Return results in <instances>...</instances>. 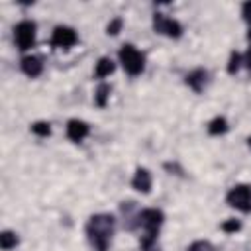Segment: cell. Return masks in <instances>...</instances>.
<instances>
[{
	"instance_id": "16",
	"label": "cell",
	"mask_w": 251,
	"mask_h": 251,
	"mask_svg": "<svg viewBox=\"0 0 251 251\" xmlns=\"http://www.w3.org/2000/svg\"><path fill=\"white\" fill-rule=\"evenodd\" d=\"M31 131H33L35 135H39V137H49V135H51V124H49V122H43V120L33 122V124H31Z\"/></svg>"
},
{
	"instance_id": "6",
	"label": "cell",
	"mask_w": 251,
	"mask_h": 251,
	"mask_svg": "<svg viewBox=\"0 0 251 251\" xmlns=\"http://www.w3.org/2000/svg\"><path fill=\"white\" fill-rule=\"evenodd\" d=\"M153 29H155L157 33L167 35V37H173V39H176V37L182 35V25H180L176 20H173V18L161 14V12H157V14L153 16Z\"/></svg>"
},
{
	"instance_id": "17",
	"label": "cell",
	"mask_w": 251,
	"mask_h": 251,
	"mask_svg": "<svg viewBox=\"0 0 251 251\" xmlns=\"http://www.w3.org/2000/svg\"><path fill=\"white\" fill-rule=\"evenodd\" d=\"M241 63H243V57H241L237 51H233V53L229 55V61H227V73H229V75H235V73L239 71Z\"/></svg>"
},
{
	"instance_id": "14",
	"label": "cell",
	"mask_w": 251,
	"mask_h": 251,
	"mask_svg": "<svg viewBox=\"0 0 251 251\" xmlns=\"http://www.w3.org/2000/svg\"><path fill=\"white\" fill-rule=\"evenodd\" d=\"M227 131V120L224 116H216L210 124H208V133L210 135H224Z\"/></svg>"
},
{
	"instance_id": "4",
	"label": "cell",
	"mask_w": 251,
	"mask_h": 251,
	"mask_svg": "<svg viewBox=\"0 0 251 251\" xmlns=\"http://www.w3.org/2000/svg\"><path fill=\"white\" fill-rule=\"evenodd\" d=\"M35 22L31 20H22L20 24H16L14 27V41L18 45L20 51H27L35 45Z\"/></svg>"
},
{
	"instance_id": "3",
	"label": "cell",
	"mask_w": 251,
	"mask_h": 251,
	"mask_svg": "<svg viewBox=\"0 0 251 251\" xmlns=\"http://www.w3.org/2000/svg\"><path fill=\"white\" fill-rule=\"evenodd\" d=\"M118 57H120V63H122V67L126 69L127 75L135 76V75L143 73V69H145V55L141 51H137L131 43L122 45L120 51H118Z\"/></svg>"
},
{
	"instance_id": "13",
	"label": "cell",
	"mask_w": 251,
	"mask_h": 251,
	"mask_svg": "<svg viewBox=\"0 0 251 251\" xmlns=\"http://www.w3.org/2000/svg\"><path fill=\"white\" fill-rule=\"evenodd\" d=\"M110 84H106V82H100L98 84V88H96V92H94V104L98 106V108H106V104H108V98H110Z\"/></svg>"
},
{
	"instance_id": "18",
	"label": "cell",
	"mask_w": 251,
	"mask_h": 251,
	"mask_svg": "<svg viewBox=\"0 0 251 251\" xmlns=\"http://www.w3.org/2000/svg\"><path fill=\"white\" fill-rule=\"evenodd\" d=\"M186 251H216V249L208 239H198V241H192Z\"/></svg>"
},
{
	"instance_id": "23",
	"label": "cell",
	"mask_w": 251,
	"mask_h": 251,
	"mask_svg": "<svg viewBox=\"0 0 251 251\" xmlns=\"http://www.w3.org/2000/svg\"><path fill=\"white\" fill-rule=\"evenodd\" d=\"M247 39L251 41V27H249V31H247Z\"/></svg>"
},
{
	"instance_id": "1",
	"label": "cell",
	"mask_w": 251,
	"mask_h": 251,
	"mask_svg": "<svg viewBox=\"0 0 251 251\" xmlns=\"http://www.w3.org/2000/svg\"><path fill=\"white\" fill-rule=\"evenodd\" d=\"M116 220L110 214H94L88 218L84 231L94 251H108L112 235H114Z\"/></svg>"
},
{
	"instance_id": "15",
	"label": "cell",
	"mask_w": 251,
	"mask_h": 251,
	"mask_svg": "<svg viewBox=\"0 0 251 251\" xmlns=\"http://www.w3.org/2000/svg\"><path fill=\"white\" fill-rule=\"evenodd\" d=\"M18 233H14V231H10V229H6V231H2L0 233V247L4 249V251H10L12 247H16L18 245Z\"/></svg>"
},
{
	"instance_id": "8",
	"label": "cell",
	"mask_w": 251,
	"mask_h": 251,
	"mask_svg": "<svg viewBox=\"0 0 251 251\" xmlns=\"http://www.w3.org/2000/svg\"><path fill=\"white\" fill-rule=\"evenodd\" d=\"M88 133H90V126H88L84 120L73 118V120L67 122V137H69L71 141L78 143V141H82Z\"/></svg>"
},
{
	"instance_id": "5",
	"label": "cell",
	"mask_w": 251,
	"mask_h": 251,
	"mask_svg": "<svg viewBox=\"0 0 251 251\" xmlns=\"http://www.w3.org/2000/svg\"><path fill=\"white\" fill-rule=\"evenodd\" d=\"M226 202L239 212H245V214L251 212V186H247V184L231 186L226 194Z\"/></svg>"
},
{
	"instance_id": "21",
	"label": "cell",
	"mask_w": 251,
	"mask_h": 251,
	"mask_svg": "<svg viewBox=\"0 0 251 251\" xmlns=\"http://www.w3.org/2000/svg\"><path fill=\"white\" fill-rule=\"evenodd\" d=\"M241 16H243V20H245L247 24H251V2H243V6H241Z\"/></svg>"
},
{
	"instance_id": "20",
	"label": "cell",
	"mask_w": 251,
	"mask_h": 251,
	"mask_svg": "<svg viewBox=\"0 0 251 251\" xmlns=\"http://www.w3.org/2000/svg\"><path fill=\"white\" fill-rule=\"evenodd\" d=\"M239 229H241V222L239 220H226L222 224V231H226V233H235Z\"/></svg>"
},
{
	"instance_id": "7",
	"label": "cell",
	"mask_w": 251,
	"mask_h": 251,
	"mask_svg": "<svg viewBox=\"0 0 251 251\" xmlns=\"http://www.w3.org/2000/svg\"><path fill=\"white\" fill-rule=\"evenodd\" d=\"M78 41L76 37V31L69 25H57L53 29V35H51V45L53 47H59V49H69L73 47L75 43Z\"/></svg>"
},
{
	"instance_id": "19",
	"label": "cell",
	"mask_w": 251,
	"mask_h": 251,
	"mask_svg": "<svg viewBox=\"0 0 251 251\" xmlns=\"http://www.w3.org/2000/svg\"><path fill=\"white\" fill-rule=\"evenodd\" d=\"M122 25H124V20H122L120 16H116V18L108 24L106 33H108V35H118V33H120V29H122Z\"/></svg>"
},
{
	"instance_id": "11",
	"label": "cell",
	"mask_w": 251,
	"mask_h": 251,
	"mask_svg": "<svg viewBox=\"0 0 251 251\" xmlns=\"http://www.w3.org/2000/svg\"><path fill=\"white\" fill-rule=\"evenodd\" d=\"M131 186H133L137 192H143V194H147V192L151 190V173H149L147 169L139 167V169L135 171L133 178H131Z\"/></svg>"
},
{
	"instance_id": "2",
	"label": "cell",
	"mask_w": 251,
	"mask_h": 251,
	"mask_svg": "<svg viewBox=\"0 0 251 251\" xmlns=\"http://www.w3.org/2000/svg\"><path fill=\"white\" fill-rule=\"evenodd\" d=\"M135 220H137V226L143 227V235L139 239V249L141 251H159L157 237H159V229L165 220L163 212L157 208H145L135 216Z\"/></svg>"
},
{
	"instance_id": "10",
	"label": "cell",
	"mask_w": 251,
	"mask_h": 251,
	"mask_svg": "<svg viewBox=\"0 0 251 251\" xmlns=\"http://www.w3.org/2000/svg\"><path fill=\"white\" fill-rule=\"evenodd\" d=\"M20 69H22L24 75L35 78V76L41 75V71H43V63H41V59L35 57V55H25V57H22V61H20Z\"/></svg>"
},
{
	"instance_id": "24",
	"label": "cell",
	"mask_w": 251,
	"mask_h": 251,
	"mask_svg": "<svg viewBox=\"0 0 251 251\" xmlns=\"http://www.w3.org/2000/svg\"><path fill=\"white\" fill-rule=\"evenodd\" d=\"M247 145H249V149H251V135L247 137Z\"/></svg>"
},
{
	"instance_id": "22",
	"label": "cell",
	"mask_w": 251,
	"mask_h": 251,
	"mask_svg": "<svg viewBox=\"0 0 251 251\" xmlns=\"http://www.w3.org/2000/svg\"><path fill=\"white\" fill-rule=\"evenodd\" d=\"M243 63H245V67L251 71V47L245 51V55H243Z\"/></svg>"
},
{
	"instance_id": "9",
	"label": "cell",
	"mask_w": 251,
	"mask_h": 251,
	"mask_svg": "<svg viewBox=\"0 0 251 251\" xmlns=\"http://www.w3.org/2000/svg\"><path fill=\"white\" fill-rule=\"evenodd\" d=\"M208 80H210V75H208V71L206 69H202V67H198V69H194V71H190L188 75H186V84L194 90V92H204V88L208 86Z\"/></svg>"
},
{
	"instance_id": "12",
	"label": "cell",
	"mask_w": 251,
	"mask_h": 251,
	"mask_svg": "<svg viewBox=\"0 0 251 251\" xmlns=\"http://www.w3.org/2000/svg\"><path fill=\"white\" fill-rule=\"evenodd\" d=\"M112 73H114V61L110 57H100L98 63H96V67H94L96 78H104V76H108Z\"/></svg>"
}]
</instances>
